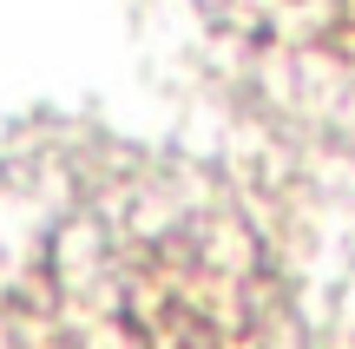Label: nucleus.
<instances>
[{
  "label": "nucleus",
  "mask_w": 355,
  "mask_h": 349,
  "mask_svg": "<svg viewBox=\"0 0 355 349\" xmlns=\"http://www.w3.org/2000/svg\"><path fill=\"white\" fill-rule=\"evenodd\" d=\"M0 349H277L211 198L86 171L0 224Z\"/></svg>",
  "instance_id": "1"
}]
</instances>
